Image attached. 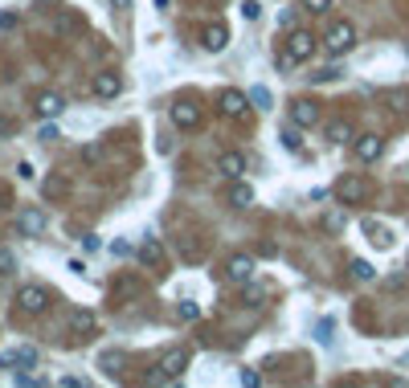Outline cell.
<instances>
[{
  "mask_svg": "<svg viewBox=\"0 0 409 388\" xmlns=\"http://www.w3.org/2000/svg\"><path fill=\"white\" fill-rule=\"evenodd\" d=\"M352 45H356V25H352V21H331L324 33V49L331 58H344Z\"/></svg>",
  "mask_w": 409,
  "mask_h": 388,
  "instance_id": "1",
  "label": "cell"
},
{
  "mask_svg": "<svg viewBox=\"0 0 409 388\" xmlns=\"http://www.w3.org/2000/svg\"><path fill=\"white\" fill-rule=\"evenodd\" d=\"M46 307H49V291H46V286L29 282V286H21V291H16V311H21V315H41Z\"/></svg>",
  "mask_w": 409,
  "mask_h": 388,
  "instance_id": "2",
  "label": "cell"
},
{
  "mask_svg": "<svg viewBox=\"0 0 409 388\" xmlns=\"http://www.w3.org/2000/svg\"><path fill=\"white\" fill-rule=\"evenodd\" d=\"M282 49L294 58V65H303V62H311V53H315V37H311L307 29H291L287 41H282Z\"/></svg>",
  "mask_w": 409,
  "mask_h": 388,
  "instance_id": "3",
  "label": "cell"
},
{
  "mask_svg": "<svg viewBox=\"0 0 409 388\" xmlns=\"http://www.w3.org/2000/svg\"><path fill=\"white\" fill-rule=\"evenodd\" d=\"M368 180L364 176H344L340 184H336V196H340V205H364L368 200Z\"/></svg>",
  "mask_w": 409,
  "mask_h": 388,
  "instance_id": "4",
  "label": "cell"
},
{
  "mask_svg": "<svg viewBox=\"0 0 409 388\" xmlns=\"http://www.w3.org/2000/svg\"><path fill=\"white\" fill-rule=\"evenodd\" d=\"M352 151H356L360 163H376L381 156H385V139L373 135V131H368V135H356V139H352Z\"/></svg>",
  "mask_w": 409,
  "mask_h": 388,
  "instance_id": "5",
  "label": "cell"
},
{
  "mask_svg": "<svg viewBox=\"0 0 409 388\" xmlns=\"http://www.w3.org/2000/svg\"><path fill=\"white\" fill-rule=\"evenodd\" d=\"M254 258L250 254H233V258L225 262V278L233 282V286H245V282H254Z\"/></svg>",
  "mask_w": 409,
  "mask_h": 388,
  "instance_id": "6",
  "label": "cell"
},
{
  "mask_svg": "<svg viewBox=\"0 0 409 388\" xmlns=\"http://www.w3.org/2000/svg\"><path fill=\"white\" fill-rule=\"evenodd\" d=\"M217 111L225 114V119H245L250 95H242V90H221V95H217Z\"/></svg>",
  "mask_w": 409,
  "mask_h": 388,
  "instance_id": "7",
  "label": "cell"
},
{
  "mask_svg": "<svg viewBox=\"0 0 409 388\" xmlns=\"http://www.w3.org/2000/svg\"><path fill=\"white\" fill-rule=\"evenodd\" d=\"M90 90H95V98H107V102H111V98L123 95V78H119L115 70H98L95 82H90Z\"/></svg>",
  "mask_w": 409,
  "mask_h": 388,
  "instance_id": "8",
  "label": "cell"
},
{
  "mask_svg": "<svg viewBox=\"0 0 409 388\" xmlns=\"http://www.w3.org/2000/svg\"><path fill=\"white\" fill-rule=\"evenodd\" d=\"M16 233H21V237H41V233H46V212L41 209H21L16 212Z\"/></svg>",
  "mask_w": 409,
  "mask_h": 388,
  "instance_id": "9",
  "label": "cell"
},
{
  "mask_svg": "<svg viewBox=\"0 0 409 388\" xmlns=\"http://www.w3.org/2000/svg\"><path fill=\"white\" fill-rule=\"evenodd\" d=\"M291 123L294 127L311 131L315 123H319V102H311V98H294L291 102Z\"/></svg>",
  "mask_w": 409,
  "mask_h": 388,
  "instance_id": "10",
  "label": "cell"
},
{
  "mask_svg": "<svg viewBox=\"0 0 409 388\" xmlns=\"http://www.w3.org/2000/svg\"><path fill=\"white\" fill-rule=\"evenodd\" d=\"M172 123H176L180 131H196L201 127V107L196 102H172Z\"/></svg>",
  "mask_w": 409,
  "mask_h": 388,
  "instance_id": "11",
  "label": "cell"
},
{
  "mask_svg": "<svg viewBox=\"0 0 409 388\" xmlns=\"http://www.w3.org/2000/svg\"><path fill=\"white\" fill-rule=\"evenodd\" d=\"M0 364H4V368H9L13 376H25L33 364H37V352H33V347H13V352L0 360Z\"/></svg>",
  "mask_w": 409,
  "mask_h": 388,
  "instance_id": "12",
  "label": "cell"
},
{
  "mask_svg": "<svg viewBox=\"0 0 409 388\" xmlns=\"http://www.w3.org/2000/svg\"><path fill=\"white\" fill-rule=\"evenodd\" d=\"M217 172L229 180H242L245 176V156L242 151H221V156H217Z\"/></svg>",
  "mask_w": 409,
  "mask_h": 388,
  "instance_id": "13",
  "label": "cell"
},
{
  "mask_svg": "<svg viewBox=\"0 0 409 388\" xmlns=\"http://www.w3.org/2000/svg\"><path fill=\"white\" fill-rule=\"evenodd\" d=\"M201 45L209 49V53H221V49L229 45V29L221 25V21H213V25H205V33H201Z\"/></svg>",
  "mask_w": 409,
  "mask_h": 388,
  "instance_id": "14",
  "label": "cell"
},
{
  "mask_svg": "<svg viewBox=\"0 0 409 388\" xmlns=\"http://www.w3.org/2000/svg\"><path fill=\"white\" fill-rule=\"evenodd\" d=\"M33 107H37V114H46V119H58L65 111V98L58 90H41V95L33 98Z\"/></svg>",
  "mask_w": 409,
  "mask_h": 388,
  "instance_id": "15",
  "label": "cell"
},
{
  "mask_svg": "<svg viewBox=\"0 0 409 388\" xmlns=\"http://www.w3.org/2000/svg\"><path fill=\"white\" fill-rule=\"evenodd\" d=\"M188 360H193V352H180V347H176V352H168V356L160 360V368L172 376V380H180V376H184V368H188Z\"/></svg>",
  "mask_w": 409,
  "mask_h": 388,
  "instance_id": "16",
  "label": "cell"
},
{
  "mask_svg": "<svg viewBox=\"0 0 409 388\" xmlns=\"http://www.w3.org/2000/svg\"><path fill=\"white\" fill-rule=\"evenodd\" d=\"M229 205H233V209H250V205H254V188H250L245 180H233V184H229Z\"/></svg>",
  "mask_w": 409,
  "mask_h": 388,
  "instance_id": "17",
  "label": "cell"
},
{
  "mask_svg": "<svg viewBox=\"0 0 409 388\" xmlns=\"http://www.w3.org/2000/svg\"><path fill=\"white\" fill-rule=\"evenodd\" d=\"M70 327H74V335H82V340H90V335H95V327H98L95 311H74V319H70Z\"/></svg>",
  "mask_w": 409,
  "mask_h": 388,
  "instance_id": "18",
  "label": "cell"
},
{
  "mask_svg": "<svg viewBox=\"0 0 409 388\" xmlns=\"http://www.w3.org/2000/svg\"><path fill=\"white\" fill-rule=\"evenodd\" d=\"M135 254H139V262H144V266H160V262H164V245L156 242V237H144Z\"/></svg>",
  "mask_w": 409,
  "mask_h": 388,
  "instance_id": "19",
  "label": "cell"
},
{
  "mask_svg": "<svg viewBox=\"0 0 409 388\" xmlns=\"http://www.w3.org/2000/svg\"><path fill=\"white\" fill-rule=\"evenodd\" d=\"M364 233H368V242H373V245H381V249H389V245H393L389 225H381V221H364Z\"/></svg>",
  "mask_w": 409,
  "mask_h": 388,
  "instance_id": "20",
  "label": "cell"
},
{
  "mask_svg": "<svg viewBox=\"0 0 409 388\" xmlns=\"http://www.w3.org/2000/svg\"><path fill=\"white\" fill-rule=\"evenodd\" d=\"M327 139H331V144H352V139H356V131H352V123L336 119V123H327Z\"/></svg>",
  "mask_w": 409,
  "mask_h": 388,
  "instance_id": "21",
  "label": "cell"
},
{
  "mask_svg": "<svg viewBox=\"0 0 409 388\" xmlns=\"http://www.w3.org/2000/svg\"><path fill=\"white\" fill-rule=\"evenodd\" d=\"M348 270H352V278H356V282H373V278H376L373 262H364V258H356L352 266H348Z\"/></svg>",
  "mask_w": 409,
  "mask_h": 388,
  "instance_id": "22",
  "label": "cell"
},
{
  "mask_svg": "<svg viewBox=\"0 0 409 388\" xmlns=\"http://www.w3.org/2000/svg\"><path fill=\"white\" fill-rule=\"evenodd\" d=\"M16 270V254L13 249H4V245H0V278H9Z\"/></svg>",
  "mask_w": 409,
  "mask_h": 388,
  "instance_id": "23",
  "label": "cell"
},
{
  "mask_svg": "<svg viewBox=\"0 0 409 388\" xmlns=\"http://www.w3.org/2000/svg\"><path fill=\"white\" fill-rule=\"evenodd\" d=\"M176 315L184 319V323H196V319H201V307H196V303H180Z\"/></svg>",
  "mask_w": 409,
  "mask_h": 388,
  "instance_id": "24",
  "label": "cell"
},
{
  "mask_svg": "<svg viewBox=\"0 0 409 388\" xmlns=\"http://www.w3.org/2000/svg\"><path fill=\"white\" fill-rule=\"evenodd\" d=\"M119 368H123V356H119V352H107V356H102V372L115 376Z\"/></svg>",
  "mask_w": 409,
  "mask_h": 388,
  "instance_id": "25",
  "label": "cell"
},
{
  "mask_svg": "<svg viewBox=\"0 0 409 388\" xmlns=\"http://www.w3.org/2000/svg\"><path fill=\"white\" fill-rule=\"evenodd\" d=\"M299 131H303V127L282 131V147H287V151H299V147H303V139H299Z\"/></svg>",
  "mask_w": 409,
  "mask_h": 388,
  "instance_id": "26",
  "label": "cell"
},
{
  "mask_svg": "<svg viewBox=\"0 0 409 388\" xmlns=\"http://www.w3.org/2000/svg\"><path fill=\"white\" fill-rule=\"evenodd\" d=\"M242 16H245V21H258L262 4H258V0H242Z\"/></svg>",
  "mask_w": 409,
  "mask_h": 388,
  "instance_id": "27",
  "label": "cell"
},
{
  "mask_svg": "<svg viewBox=\"0 0 409 388\" xmlns=\"http://www.w3.org/2000/svg\"><path fill=\"white\" fill-rule=\"evenodd\" d=\"M74 29H82L78 16H58V33H74Z\"/></svg>",
  "mask_w": 409,
  "mask_h": 388,
  "instance_id": "28",
  "label": "cell"
},
{
  "mask_svg": "<svg viewBox=\"0 0 409 388\" xmlns=\"http://www.w3.org/2000/svg\"><path fill=\"white\" fill-rule=\"evenodd\" d=\"M250 102H254V107H262V111H266V107H270V95H266V90H262V86H254V90H250Z\"/></svg>",
  "mask_w": 409,
  "mask_h": 388,
  "instance_id": "29",
  "label": "cell"
},
{
  "mask_svg": "<svg viewBox=\"0 0 409 388\" xmlns=\"http://www.w3.org/2000/svg\"><path fill=\"white\" fill-rule=\"evenodd\" d=\"M299 4H303L307 13H327V9H331V0H299Z\"/></svg>",
  "mask_w": 409,
  "mask_h": 388,
  "instance_id": "30",
  "label": "cell"
},
{
  "mask_svg": "<svg viewBox=\"0 0 409 388\" xmlns=\"http://www.w3.org/2000/svg\"><path fill=\"white\" fill-rule=\"evenodd\" d=\"M16 135V123L13 119H4V114H0V144H4V139H13Z\"/></svg>",
  "mask_w": 409,
  "mask_h": 388,
  "instance_id": "31",
  "label": "cell"
},
{
  "mask_svg": "<svg viewBox=\"0 0 409 388\" xmlns=\"http://www.w3.org/2000/svg\"><path fill=\"white\" fill-rule=\"evenodd\" d=\"M135 291H139V282H135V278L119 282V286H111V294H135Z\"/></svg>",
  "mask_w": 409,
  "mask_h": 388,
  "instance_id": "32",
  "label": "cell"
},
{
  "mask_svg": "<svg viewBox=\"0 0 409 388\" xmlns=\"http://www.w3.org/2000/svg\"><path fill=\"white\" fill-rule=\"evenodd\" d=\"M311 78H315V82H336V78H340V70H336V65H327V70H319V74H311Z\"/></svg>",
  "mask_w": 409,
  "mask_h": 388,
  "instance_id": "33",
  "label": "cell"
},
{
  "mask_svg": "<svg viewBox=\"0 0 409 388\" xmlns=\"http://www.w3.org/2000/svg\"><path fill=\"white\" fill-rule=\"evenodd\" d=\"M37 139H41V144H53V139H58V127H53V123H46V127L37 131Z\"/></svg>",
  "mask_w": 409,
  "mask_h": 388,
  "instance_id": "34",
  "label": "cell"
},
{
  "mask_svg": "<svg viewBox=\"0 0 409 388\" xmlns=\"http://www.w3.org/2000/svg\"><path fill=\"white\" fill-rule=\"evenodd\" d=\"M324 229H331V233H336V229H344V217H340V212H327V217H324Z\"/></svg>",
  "mask_w": 409,
  "mask_h": 388,
  "instance_id": "35",
  "label": "cell"
},
{
  "mask_svg": "<svg viewBox=\"0 0 409 388\" xmlns=\"http://www.w3.org/2000/svg\"><path fill=\"white\" fill-rule=\"evenodd\" d=\"M46 196H65V184H62V180H49V184H46Z\"/></svg>",
  "mask_w": 409,
  "mask_h": 388,
  "instance_id": "36",
  "label": "cell"
},
{
  "mask_svg": "<svg viewBox=\"0 0 409 388\" xmlns=\"http://www.w3.org/2000/svg\"><path fill=\"white\" fill-rule=\"evenodd\" d=\"M98 156H102V147H98V144H90V147H86V151H82V160H86V163H95Z\"/></svg>",
  "mask_w": 409,
  "mask_h": 388,
  "instance_id": "37",
  "label": "cell"
},
{
  "mask_svg": "<svg viewBox=\"0 0 409 388\" xmlns=\"http://www.w3.org/2000/svg\"><path fill=\"white\" fill-rule=\"evenodd\" d=\"M245 286H250V282H245ZM245 298H250V307H262V291H258V286H250V291H245Z\"/></svg>",
  "mask_w": 409,
  "mask_h": 388,
  "instance_id": "38",
  "label": "cell"
},
{
  "mask_svg": "<svg viewBox=\"0 0 409 388\" xmlns=\"http://www.w3.org/2000/svg\"><path fill=\"white\" fill-rule=\"evenodd\" d=\"M16 176H21V180H33L37 172H33V163H29V160H21V168H16Z\"/></svg>",
  "mask_w": 409,
  "mask_h": 388,
  "instance_id": "39",
  "label": "cell"
},
{
  "mask_svg": "<svg viewBox=\"0 0 409 388\" xmlns=\"http://www.w3.org/2000/svg\"><path fill=\"white\" fill-rule=\"evenodd\" d=\"M258 380H262V376L254 372V368H242V384H258Z\"/></svg>",
  "mask_w": 409,
  "mask_h": 388,
  "instance_id": "40",
  "label": "cell"
},
{
  "mask_svg": "<svg viewBox=\"0 0 409 388\" xmlns=\"http://www.w3.org/2000/svg\"><path fill=\"white\" fill-rule=\"evenodd\" d=\"M111 254H119V258H123V254H131V245L127 242H111Z\"/></svg>",
  "mask_w": 409,
  "mask_h": 388,
  "instance_id": "41",
  "label": "cell"
},
{
  "mask_svg": "<svg viewBox=\"0 0 409 388\" xmlns=\"http://www.w3.org/2000/svg\"><path fill=\"white\" fill-rule=\"evenodd\" d=\"M13 25H16V16H13V13H0V29H13Z\"/></svg>",
  "mask_w": 409,
  "mask_h": 388,
  "instance_id": "42",
  "label": "cell"
},
{
  "mask_svg": "<svg viewBox=\"0 0 409 388\" xmlns=\"http://www.w3.org/2000/svg\"><path fill=\"white\" fill-rule=\"evenodd\" d=\"M405 58H409V45H405Z\"/></svg>",
  "mask_w": 409,
  "mask_h": 388,
  "instance_id": "43",
  "label": "cell"
}]
</instances>
